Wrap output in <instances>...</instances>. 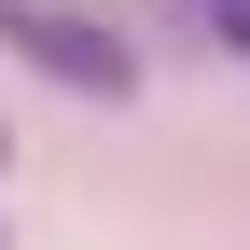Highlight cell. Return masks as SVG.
<instances>
[{"mask_svg":"<svg viewBox=\"0 0 250 250\" xmlns=\"http://www.w3.org/2000/svg\"><path fill=\"white\" fill-rule=\"evenodd\" d=\"M0 42H14L42 83H70V98H125V83H139V56H125L111 28L56 14V0H0Z\"/></svg>","mask_w":250,"mask_h":250,"instance_id":"6da1fadb","label":"cell"},{"mask_svg":"<svg viewBox=\"0 0 250 250\" xmlns=\"http://www.w3.org/2000/svg\"><path fill=\"white\" fill-rule=\"evenodd\" d=\"M208 14H223V42H236V56H250V0H208Z\"/></svg>","mask_w":250,"mask_h":250,"instance_id":"7a4b0ae2","label":"cell"},{"mask_svg":"<svg viewBox=\"0 0 250 250\" xmlns=\"http://www.w3.org/2000/svg\"><path fill=\"white\" fill-rule=\"evenodd\" d=\"M0 139H14V125H0Z\"/></svg>","mask_w":250,"mask_h":250,"instance_id":"3957f363","label":"cell"}]
</instances>
